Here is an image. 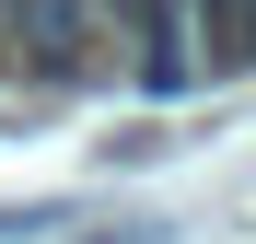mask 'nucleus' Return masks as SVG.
<instances>
[{
	"instance_id": "f257e3e1",
	"label": "nucleus",
	"mask_w": 256,
	"mask_h": 244,
	"mask_svg": "<svg viewBox=\"0 0 256 244\" xmlns=\"http://www.w3.org/2000/svg\"><path fill=\"white\" fill-rule=\"evenodd\" d=\"M105 12H128L140 81H152V93H175V81H186V0H105Z\"/></svg>"
},
{
	"instance_id": "f03ea898",
	"label": "nucleus",
	"mask_w": 256,
	"mask_h": 244,
	"mask_svg": "<svg viewBox=\"0 0 256 244\" xmlns=\"http://www.w3.org/2000/svg\"><path fill=\"white\" fill-rule=\"evenodd\" d=\"M186 47L210 70H256V0H186Z\"/></svg>"
},
{
	"instance_id": "7ed1b4c3",
	"label": "nucleus",
	"mask_w": 256,
	"mask_h": 244,
	"mask_svg": "<svg viewBox=\"0 0 256 244\" xmlns=\"http://www.w3.org/2000/svg\"><path fill=\"white\" fill-rule=\"evenodd\" d=\"M24 47L35 70H82V0H24Z\"/></svg>"
},
{
	"instance_id": "20e7f679",
	"label": "nucleus",
	"mask_w": 256,
	"mask_h": 244,
	"mask_svg": "<svg viewBox=\"0 0 256 244\" xmlns=\"http://www.w3.org/2000/svg\"><path fill=\"white\" fill-rule=\"evenodd\" d=\"M94 244H152V233H94Z\"/></svg>"
}]
</instances>
